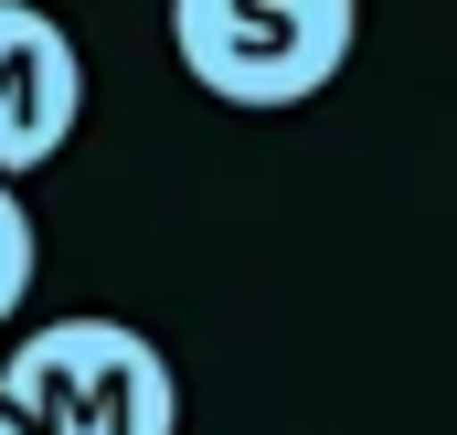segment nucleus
Instances as JSON below:
<instances>
[{"label":"nucleus","mask_w":457,"mask_h":435,"mask_svg":"<svg viewBox=\"0 0 457 435\" xmlns=\"http://www.w3.org/2000/svg\"><path fill=\"white\" fill-rule=\"evenodd\" d=\"M361 43V0H170V53L224 107H309Z\"/></svg>","instance_id":"nucleus-1"},{"label":"nucleus","mask_w":457,"mask_h":435,"mask_svg":"<svg viewBox=\"0 0 457 435\" xmlns=\"http://www.w3.org/2000/svg\"><path fill=\"white\" fill-rule=\"evenodd\" d=\"M0 404L32 435H181V382L128 319H54L0 361Z\"/></svg>","instance_id":"nucleus-2"},{"label":"nucleus","mask_w":457,"mask_h":435,"mask_svg":"<svg viewBox=\"0 0 457 435\" xmlns=\"http://www.w3.org/2000/svg\"><path fill=\"white\" fill-rule=\"evenodd\" d=\"M75 117H86V64H75L64 21L32 0H0V170L11 181L43 170L75 138Z\"/></svg>","instance_id":"nucleus-3"},{"label":"nucleus","mask_w":457,"mask_h":435,"mask_svg":"<svg viewBox=\"0 0 457 435\" xmlns=\"http://www.w3.org/2000/svg\"><path fill=\"white\" fill-rule=\"evenodd\" d=\"M32 266H43V234H32V213H21L11 170H0V329H11L21 298H32Z\"/></svg>","instance_id":"nucleus-4"},{"label":"nucleus","mask_w":457,"mask_h":435,"mask_svg":"<svg viewBox=\"0 0 457 435\" xmlns=\"http://www.w3.org/2000/svg\"><path fill=\"white\" fill-rule=\"evenodd\" d=\"M0 435H32V425H21V414H11V404H0Z\"/></svg>","instance_id":"nucleus-5"}]
</instances>
